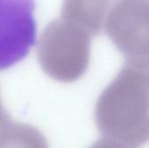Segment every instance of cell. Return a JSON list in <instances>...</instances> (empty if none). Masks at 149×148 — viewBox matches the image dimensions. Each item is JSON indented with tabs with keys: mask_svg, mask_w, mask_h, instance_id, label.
I'll return each instance as SVG.
<instances>
[{
	"mask_svg": "<svg viewBox=\"0 0 149 148\" xmlns=\"http://www.w3.org/2000/svg\"><path fill=\"white\" fill-rule=\"evenodd\" d=\"M95 120L104 138L139 148L149 136L148 67L129 64L100 97Z\"/></svg>",
	"mask_w": 149,
	"mask_h": 148,
	"instance_id": "1",
	"label": "cell"
},
{
	"mask_svg": "<svg viewBox=\"0 0 149 148\" xmlns=\"http://www.w3.org/2000/svg\"><path fill=\"white\" fill-rule=\"evenodd\" d=\"M92 37L86 29L62 17L51 23L44 31L38 46L43 70L62 82L80 78L89 64Z\"/></svg>",
	"mask_w": 149,
	"mask_h": 148,
	"instance_id": "2",
	"label": "cell"
},
{
	"mask_svg": "<svg viewBox=\"0 0 149 148\" xmlns=\"http://www.w3.org/2000/svg\"><path fill=\"white\" fill-rule=\"evenodd\" d=\"M110 8L105 28L113 44L129 64L148 67V0H118Z\"/></svg>",
	"mask_w": 149,
	"mask_h": 148,
	"instance_id": "3",
	"label": "cell"
},
{
	"mask_svg": "<svg viewBox=\"0 0 149 148\" xmlns=\"http://www.w3.org/2000/svg\"><path fill=\"white\" fill-rule=\"evenodd\" d=\"M34 0H0V70L24 59L36 41Z\"/></svg>",
	"mask_w": 149,
	"mask_h": 148,
	"instance_id": "4",
	"label": "cell"
},
{
	"mask_svg": "<svg viewBox=\"0 0 149 148\" xmlns=\"http://www.w3.org/2000/svg\"><path fill=\"white\" fill-rule=\"evenodd\" d=\"M110 0H65L62 17H65L96 35L105 28Z\"/></svg>",
	"mask_w": 149,
	"mask_h": 148,
	"instance_id": "5",
	"label": "cell"
},
{
	"mask_svg": "<svg viewBox=\"0 0 149 148\" xmlns=\"http://www.w3.org/2000/svg\"><path fill=\"white\" fill-rule=\"evenodd\" d=\"M0 148H48V145L32 126L8 121L0 127Z\"/></svg>",
	"mask_w": 149,
	"mask_h": 148,
	"instance_id": "6",
	"label": "cell"
},
{
	"mask_svg": "<svg viewBox=\"0 0 149 148\" xmlns=\"http://www.w3.org/2000/svg\"><path fill=\"white\" fill-rule=\"evenodd\" d=\"M91 148H127L120 143L113 140L104 138L97 141Z\"/></svg>",
	"mask_w": 149,
	"mask_h": 148,
	"instance_id": "7",
	"label": "cell"
},
{
	"mask_svg": "<svg viewBox=\"0 0 149 148\" xmlns=\"http://www.w3.org/2000/svg\"><path fill=\"white\" fill-rule=\"evenodd\" d=\"M8 121H9L8 116L5 113V112H4V110H3V108L2 106L1 100H0V127L3 126V125H5Z\"/></svg>",
	"mask_w": 149,
	"mask_h": 148,
	"instance_id": "8",
	"label": "cell"
}]
</instances>
